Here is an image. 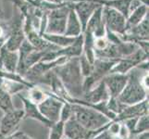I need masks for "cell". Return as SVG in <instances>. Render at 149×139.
Segmentation results:
<instances>
[{
  "label": "cell",
  "mask_w": 149,
  "mask_h": 139,
  "mask_svg": "<svg viewBox=\"0 0 149 139\" xmlns=\"http://www.w3.org/2000/svg\"><path fill=\"white\" fill-rule=\"evenodd\" d=\"M148 73V61L141 63L128 73V82L118 96L122 105L131 106L148 99V91L142 85L143 75Z\"/></svg>",
  "instance_id": "obj_1"
},
{
  "label": "cell",
  "mask_w": 149,
  "mask_h": 139,
  "mask_svg": "<svg viewBox=\"0 0 149 139\" xmlns=\"http://www.w3.org/2000/svg\"><path fill=\"white\" fill-rule=\"evenodd\" d=\"M53 71L70 96L74 99H81L84 96V77L80 70L79 58L69 59L65 63L56 67Z\"/></svg>",
  "instance_id": "obj_2"
},
{
  "label": "cell",
  "mask_w": 149,
  "mask_h": 139,
  "mask_svg": "<svg viewBox=\"0 0 149 139\" xmlns=\"http://www.w3.org/2000/svg\"><path fill=\"white\" fill-rule=\"evenodd\" d=\"M71 108L75 120L88 131L96 132L104 129L111 122L104 114L85 105L71 104Z\"/></svg>",
  "instance_id": "obj_3"
},
{
  "label": "cell",
  "mask_w": 149,
  "mask_h": 139,
  "mask_svg": "<svg viewBox=\"0 0 149 139\" xmlns=\"http://www.w3.org/2000/svg\"><path fill=\"white\" fill-rule=\"evenodd\" d=\"M70 6L71 2L69 1L47 11V23L45 32V34H64Z\"/></svg>",
  "instance_id": "obj_4"
},
{
  "label": "cell",
  "mask_w": 149,
  "mask_h": 139,
  "mask_svg": "<svg viewBox=\"0 0 149 139\" xmlns=\"http://www.w3.org/2000/svg\"><path fill=\"white\" fill-rule=\"evenodd\" d=\"M103 20L106 29L122 37L126 33V18L118 10L103 6Z\"/></svg>",
  "instance_id": "obj_5"
},
{
  "label": "cell",
  "mask_w": 149,
  "mask_h": 139,
  "mask_svg": "<svg viewBox=\"0 0 149 139\" xmlns=\"http://www.w3.org/2000/svg\"><path fill=\"white\" fill-rule=\"evenodd\" d=\"M48 95L49 96L43 102H41L39 105H37V107L41 114L53 124V123L59 122L60 111L65 101L61 100L54 96H51L49 93Z\"/></svg>",
  "instance_id": "obj_6"
},
{
  "label": "cell",
  "mask_w": 149,
  "mask_h": 139,
  "mask_svg": "<svg viewBox=\"0 0 149 139\" xmlns=\"http://www.w3.org/2000/svg\"><path fill=\"white\" fill-rule=\"evenodd\" d=\"M22 120H24V112L22 109H14L4 113L0 120V139L14 133Z\"/></svg>",
  "instance_id": "obj_7"
},
{
  "label": "cell",
  "mask_w": 149,
  "mask_h": 139,
  "mask_svg": "<svg viewBox=\"0 0 149 139\" xmlns=\"http://www.w3.org/2000/svg\"><path fill=\"white\" fill-rule=\"evenodd\" d=\"M69 1L71 2V7L80 20L84 33L89 19L95 12V10L101 5L93 0H69Z\"/></svg>",
  "instance_id": "obj_8"
},
{
  "label": "cell",
  "mask_w": 149,
  "mask_h": 139,
  "mask_svg": "<svg viewBox=\"0 0 149 139\" xmlns=\"http://www.w3.org/2000/svg\"><path fill=\"white\" fill-rule=\"evenodd\" d=\"M103 82L107 86L110 97L118 98L128 82V74L120 73H109L104 77Z\"/></svg>",
  "instance_id": "obj_9"
},
{
  "label": "cell",
  "mask_w": 149,
  "mask_h": 139,
  "mask_svg": "<svg viewBox=\"0 0 149 139\" xmlns=\"http://www.w3.org/2000/svg\"><path fill=\"white\" fill-rule=\"evenodd\" d=\"M148 114V99L138 103V104L124 106V108L116 115L113 121L118 122H123L126 120L132 118H139L143 115Z\"/></svg>",
  "instance_id": "obj_10"
},
{
  "label": "cell",
  "mask_w": 149,
  "mask_h": 139,
  "mask_svg": "<svg viewBox=\"0 0 149 139\" xmlns=\"http://www.w3.org/2000/svg\"><path fill=\"white\" fill-rule=\"evenodd\" d=\"M84 32H88L94 35L95 38L106 36L107 29L103 20V6L97 8L86 24Z\"/></svg>",
  "instance_id": "obj_11"
},
{
  "label": "cell",
  "mask_w": 149,
  "mask_h": 139,
  "mask_svg": "<svg viewBox=\"0 0 149 139\" xmlns=\"http://www.w3.org/2000/svg\"><path fill=\"white\" fill-rule=\"evenodd\" d=\"M91 131L86 130L72 116L64 122V137L68 139H86L92 138Z\"/></svg>",
  "instance_id": "obj_12"
},
{
  "label": "cell",
  "mask_w": 149,
  "mask_h": 139,
  "mask_svg": "<svg viewBox=\"0 0 149 139\" xmlns=\"http://www.w3.org/2000/svg\"><path fill=\"white\" fill-rule=\"evenodd\" d=\"M17 96L22 100V105H23V112H24V119H33L39 122H41L42 124L45 125L47 127H50L52 125V123L48 122L45 118L41 114V112L38 109L37 105L33 104V102H31L25 96H22L20 93L17 94Z\"/></svg>",
  "instance_id": "obj_13"
},
{
  "label": "cell",
  "mask_w": 149,
  "mask_h": 139,
  "mask_svg": "<svg viewBox=\"0 0 149 139\" xmlns=\"http://www.w3.org/2000/svg\"><path fill=\"white\" fill-rule=\"evenodd\" d=\"M18 63V51H8L3 45V47L0 50V71L8 73L15 74L17 71Z\"/></svg>",
  "instance_id": "obj_14"
},
{
  "label": "cell",
  "mask_w": 149,
  "mask_h": 139,
  "mask_svg": "<svg viewBox=\"0 0 149 139\" xmlns=\"http://www.w3.org/2000/svg\"><path fill=\"white\" fill-rule=\"evenodd\" d=\"M109 93L107 89V86L104 84V82L100 81L95 87H93L90 91L83 96L81 100L85 102L92 103V104H96L99 102H105L109 99Z\"/></svg>",
  "instance_id": "obj_15"
},
{
  "label": "cell",
  "mask_w": 149,
  "mask_h": 139,
  "mask_svg": "<svg viewBox=\"0 0 149 139\" xmlns=\"http://www.w3.org/2000/svg\"><path fill=\"white\" fill-rule=\"evenodd\" d=\"M118 60H109L95 59L93 63V71L90 75L96 84H98L100 81L104 79L107 74L110 73L112 68L114 67Z\"/></svg>",
  "instance_id": "obj_16"
},
{
  "label": "cell",
  "mask_w": 149,
  "mask_h": 139,
  "mask_svg": "<svg viewBox=\"0 0 149 139\" xmlns=\"http://www.w3.org/2000/svg\"><path fill=\"white\" fill-rule=\"evenodd\" d=\"M64 34L67 35V36L75 38L80 36L81 34H83V28H81V22L71 6L69 11L68 19H67L66 30Z\"/></svg>",
  "instance_id": "obj_17"
},
{
  "label": "cell",
  "mask_w": 149,
  "mask_h": 139,
  "mask_svg": "<svg viewBox=\"0 0 149 139\" xmlns=\"http://www.w3.org/2000/svg\"><path fill=\"white\" fill-rule=\"evenodd\" d=\"M147 15H149L147 5H142L135 10L132 11L126 20V32L139 24Z\"/></svg>",
  "instance_id": "obj_18"
},
{
  "label": "cell",
  "mask_w": 149,
  "mask_h": 139,
  "mask_svg": "<svg viewBox=\"0 0 149 139\" xmlns=\"http://www.w3.org/2000/svg\"><path fill=\"white\" fill-rule=\"evenodd\" d=\"M43 38L48 43L56 46L58 48H65L70 45L75 41V37H70L65 34H43Z\"/></svg>",
  "instance_id": "obj_19"
},
{
  "label": "cell",
  "mask_w": 149,
  "mask_h": 139,
  "mask_svg": "<svg viewBox=\"0 0 149 139\" xmlns=\"http://www.w3.org/2000/svg\"><path fill=\"white\" fill-rule=\"evenodd\" d=\"M47 91L44 90V88L40 87L37 85H33L27 89V96H25L27 98L33 102L35 105H39L41 102H43L48 96Z\"/></svg>",
  "instance_id": "obj_20"
},
{
  "label": "cell",
  "mask_w": 149,
  "mask_h": 139,
  "mask_svg": "<svg viewBox=\"0 0 149 139\" xmlns=\"http://www.w3.org/2000/svg\"><path fill=\"white\" fill-rule=\"evenodd\" d=\"M22 0H19L20 2ZM18 0H0V20L8 22L11 20Z\"/></svg>",
  "instance_id": "obj_21"
},
{
  "label": "cell",
  "mask_w": 149,
  "mask_h": 139,
  "mask_svg": "<svg viewBox=\"0 0 149 139\" xmlns=\"http://www.w3.org/2000/svg\"><path fill=\"white\" fill-rule=\"evenodd\" d=\"M2 83L3 77L0 76V110L3 113H7L13 110L15 108L12 101V96L2 88Z\"/></svg>",
  "instance_id": "obj_22"
},
{
  "label": "cell",
  "mask_w": 149,
  "mask_h": 139,
  "mask_svg": "<svg viewBox=\"0 0 149 139\" xmlns=\"http://www.w3.org/2000/svg\"><path fill=\"white\" fill-rule=\"evenodd\" d=\"M64 137V122H58L49 127L48 139H62Z\"/></svg>",
  "instance_id": "obj_23"
},
{
  "label": "cell",
  "mask_w": 149,
  "mask_h": 139,
  "mask_svg": "<svg viewBox=\"0 0 149 139\" xmlns=\"http://www.w3.org/2000/svg\"><path fill=\"white\" fill-rule=\"evenodd\" d=\"M148 130H149V116L148 114L143 115L138 118L135 125V129L132 136L138 135V133H141L143 132H148Z\"/></svg>",
  "instance_id": "obj_24"
},
{
  "label": "cell",
  "mask_w": 149,
  "mask_h": 139,
  "mask_svg": "<svg viewBox=\"0 0 149 139\" xmlns=\"http://www.w3.org/2000/svg\"><path fill=\"white\" fill-rule=\"evenodd\" d=\"M79 63H80L81 73L84 78L90 76L92 74V71H93V64L89 62L88 59L85 58L84 54H81L79 57Z\"/></svg>",
  "instance_id": "obj_25"
},
{
  "label": "cell",
  "mask_w": 149,
  "mask_h": 139,
  "mask_svg": "<svg viewBox=\"0 0 149 139\" xmlns=\"http://www.w3.org/2000/svg\"><path fill=\"white\" fill-rule=\"evenodd\" d=\"M72 108H71V104L69 102H64L62 106V109L60 111V116H59V121L65 122L68 120H70L72 117Z\"/></svg>",
  "instance_id": "obj_26"
},
{
  "label": "cell",
  "mask_w": 149,
  "mask_h": 139,
  "mask_svg": "<svg viewBox=\"0 0 149 139\" xmlns=\"http://www.w3.org/2000/svg\"><path fill=\"white\" fill-rule=\"evenodd\" d=\"M109 45H110L109 41L107 40V38L106 36H104V37H99V38H95V42H94L95 51H102V50H105Z\"/></svg>",
  "instance_id": "obj_27"
},
{
  "label": "cell",
  "mask_w": 149,
  "mask_h": 139,
  "mask_svg": "<svg viewBox=\"0 0 149 139\" xmlns=\"http://www.w3.org/2000/svg\"><path fill=\"white\" fill-rule=\"evenodd\" d=\"M1 139H33L31 137L26 133L22 132V131H15L11 135H9L6 137H3Z\"/></svg>",
  "instance_id": "obj_28"
},
{
  "label": "cell",
  "mask_w": 149,
  "mask_h": 139,
  "mask_svg": "<svg viewBox=\"0 0 149 139\" xmlns=\"http://www.w3.org/2000/svg\"><path fill=\"white\" fill-rule=\"evenodd\" d=\"M120 139H130L131 138V133L130 131L127 129V127L123 124L121 122L120 124V132H119V135H118Z\"/></svg>",
  "instance_id": "obj_29"
},
{
  "label": "cell",
  "mask_w": 149,
  "mask_h": 139,
  "mask_svg": "<svg viewBox=\"0 0 149 139\" xmlns=\"http://www.w3.org/2000/svg\"><path fill=\"white\" fill-rule=\"evenodd\" d=\"M41 1L53 5V6H58V5H62V4L69 2V0H41Z\"/></svg>",
  "instance_id": "obj_30"
},
{
  "label": "cell",
  "mask_w": 149,
  "mask_h": 139,
  "mask_svg": "<svg viewBox=\"0 0 149 139\" xmlns=\"http://www.w3.org/2000/svg\"><path fill=\"white\" fill-rule=\"evenodd\" d=\"M130 139H149V132H143L138 135L132 136Z\"/></svg>",
  "instance_id": "obj_31"
},
{
  "label": "cell",
  "mask_w": 149,
  "mask_h": 139,
  "mask_svg": "<svg viewBox=\"0 0 149 139\" xmlns=\"http://www.w3.org/2000/svg\"><path fill=\"white\" fill-rule=\"evenodd\" d=\"M142 85L148 91V88H149V74H148V73H145L143 75V77H142Z\"/></svg>",
  "instance_id": "obj_32"
}]
</instances>
